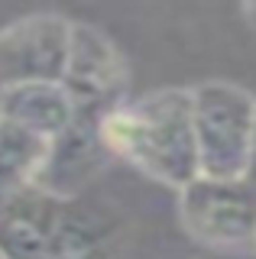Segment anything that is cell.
Returning a JSON list of instances; mask_svg holds the SVG:
<instances>
[{
  "label": "cell",
  "mask_w": 256,
  "mask_h": 259,
  "mask_svg": "<svg viewBox=\"0 0 256 259\" xmlns=\"http://www.w3.org/2000/svg\"><path fill=\"white\" fill-rule=\"evenodd\" d=\"M71 20L33 13L0 29V91L26 81H62Z\"/></svg>",
  "instance_id": "obj_5"
},
{
  "label": "cell",
  "mask_w": 256,
  "mask_h": 259,
  "mask_svg": "<svg viewBox=\"0 0 256 259\" xmlns=\"http://www.w3.org/2000/svg\"><path fill=\"white\" fill-rule=\"evenodd\" d=\"M250 182L256 185V159H253V172H250Z\"/></svg>",
  "instance_id": "obj_12"
},
{
  "label": "cell",
  "mask_w": 256,
  "mask_h": 259,
  "mask_svg": "<svg viewBox=\"0 0 256 259\" xmlns=\"http://www.w3.org/2000/svg\"><path fill=\"white\" fill-rule=\"evenodd\" d=\"M179 224L201 246L253 249L256 237V185L195 178L179 191Z\"/></svg>",
  "instance_id": "obj_3"
},
{
  "label": "cell",
  "mask_w": 256,
  "mask_h": 259,
  "mask_svg": "<svg viewBox=\"0 0 256 259\" xmlns=\"http://www.w3.org/2000/svg\"><path fill=\"white\" fill-rule=\"evenodd\" d=\"M253 249H256V237H253Z\"/></svg>",
  "instance_id": "obj_13"
},
{
  "label": "cell",
  "mask_w": 256,
  "mask_h": 259,
  "mask_svg": "<svg viewBox=\"0 0 256 259\" xmlns=\"http://www.w3.org/2000/svg\"><path fill=\"white\" fill-rule=\"evenodd\" d=\"M114 240L117 233L107 217L94 214L88 207H78L75 198H71L62 207L46 259H110Z\"/></svg>",
  "instance_id": "obj_9"
},
{
  "label": "cell",
  "mask_w": 256,
  "mask_h": 259,
  "mask_svg": "<svg viewBox=\"0 0 256 259\" xmlns=\"http://www.w3.org/2000/svg\"><path fill=\"white\" fill-rule=\"evenodd\" d=\"M98 120L91 113H78L71 126L59 140H52L49 156L36 175V188L55 194V198H75L94 175L107 165V149L98 136Z\"/></svg>",
  "instance_id": "obj_7"
},
{
  "label": "cell",
  "mask_w": 256,
  "mask_h": 259,
  "mask_svg": "<svg viewBox=\"0 0 256 259\" xmlns=\"http://www.w3.org/2000/svg\"><path fill=\"white\" fill-rule=\"evenodd\" d=\"M201 178L246 182L256 159V94L237 81H201L191 88Z\"/></svg>",
  "instance_id": "obj_2"
},
{
  "label": "cell",
  "mask_w": 256,
  "mask_h": 259,
  "mask_svg": "<svg viewBox=\"0 0 256 259\" xmlns=\"http://www.w3.org/2000/svg\"><path fill=\"white\" fill-rule=\"evenodd\" d=\"M49 146L52 143L42 136L29 133L10 120H0V194L33 185L49 156Z\"/></svg>",
  "instance_id": "obj_10"
},
{
  "label": "cell",
  "mask_w": 256,
  "mask_h": 259,
  "mask_svg": "<svg viewBox=\"0 0 256 259\" xmlns=\"http://www.w3.org/2000/svg\"><path fill=\"white\" fill-rule=\"evenodd\" d=\"M98 136L107 156L133 165L175 194L201 178L191 88H159L137 101L117 104L98 120Z\"/></svg>",
  "instance_id": "obj_1"
},
{
  "label": "cell",
  "mask_w": 256,
  "mask_h": 259,
  "mask_svg": "<svg viewBox=\"0 0 256 259\" xmlns=\"http://www.w3.org/2000/svg\"><path fill=\"white\" fill-rule=\"evenodd\" d=\"M126 78H130V68H126L123 52L114 46V39H107L91 23L71 20L62 88L75 101V110L104 117L107 110H114L117 104L126 101L123 97Z\"/></svg>",
  "instance_id": "obj_4"
},
{
  "label": "cell",
  "mask_w": 256,
  "mask_h": 259,
  "mask_svg": "<svg viewBox=\"0 0 256 259\" xmlns=\"http://www.w3.org/2000/svg\"><path fill=\"white\" fill-rule=\"evenodd\" d=\"M240 13H243V20L250 23V26H256V4H243V7H240Z\"/></svg>",
  "instance_id": "obj_11"
},
{
  "label": "cell",
  "mask_w": 256,
  "mask_h": 259,
  "mask_svg": "<svg viewBox=\"0 0 256 259\" xmlns=\"http://www.w3.org/2000/svg\"><path fill=\"white\" fill-rule=\"evenodd\" d=\"M65 201L36 185L0 194V259H46Z\"/></svg>",
  "instance_id": "obj_6"
},
{
  "label": "cell",
  "mask_w": 256,
  "mask_h": 259,
  "mask_svg": "<svg viewBox=\"0 0 256 259\" xmlns=\"http://www.w3.org/2000/svg\"><path fill=\"white\" fill-rule=\"evenodd\" d=\"M78 117L62 81H26L0 91V120H10L42 140H59Z\"/></svg>",
  "instance_id": "obj_8"
}]
</instances>
